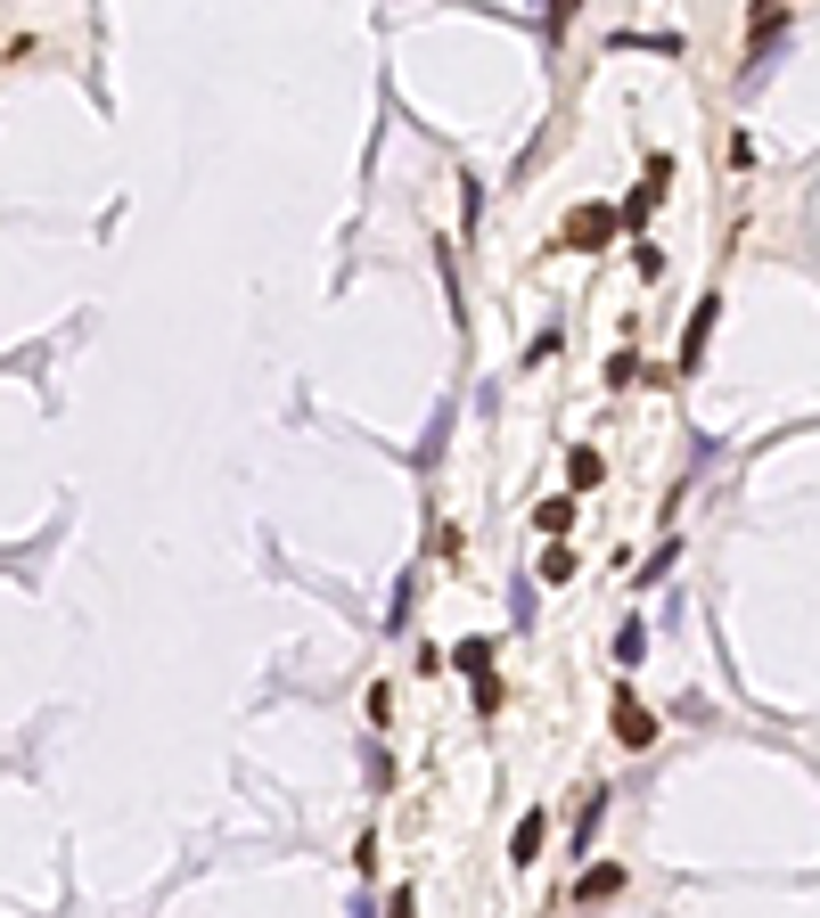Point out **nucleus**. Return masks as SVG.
Segmentation results:
<instances>
[{
  "instance_id": "f257e3e1",
  "label": "nucleus",
  "mask_w": 820,
  "mask_h": 918,
  "mask_svg": "<svg viewBox=\"0 0 820 918\" xmlns=\"http://www.w3.org/2000/svg\"><path fill=\"white\" fill-rule=\"evenodd\" d=\"M607 730H615V747H656V714H649V705H640V698H624V689H615V714H607Z\"/></svg>"
},
{
  "instance_id": "f03ea898",
  "label": "nucleus",
  "mask_w": 820,
  "mask_h": 918,
  "mask_svg": "<svg viewBox=\"0 0 820 918\" xmlns=\"http://www.w3.org/2000/svg\"><path fill=\"white\" fill-rule=\"evenodd\" d=\"M451 664L476 680V705L492 714V705H501V680H492V640H460V656H451Z\"/></svg>"
},
{
  "instance_id": "7ed1b4c3",
  "label": "nucleus",
  "mask_w": 820,
  "mask_h": 918,
  "mask_svg": "<svg viewBox=\"0 0 820 918\" xmlns=\"http://www.w3.org/2000/svg\"><path fill=\"white\" fill-rule=\"evenodd\" d=\"M607 239H615V205H575V214H566V246L591 255V246H607Z\"/></svg>"
},
{
  "instance_id": "20e7f679",
  "label": "nucleus",
  "mask_w": 820,
  "mask_h": 918,
  "mask_svg": "<svg viewBox=\"0 0 820 918\" xmlns=\"http://www.w3.org/2000/svg\"><path fill=\"white\" fill-rule=\"evenodd\" d=\"M649 214H656V181H640L632 197L615 205V230H649Z\"/></svg>"
},
{
  "instance_id": "39448f33",
  "label": "nucleus",
  "mask_w": 820,
  "mask_h": 918,
  "mask_svg": "<svg viewBox=\"0 0 820 918\" xmlns=\"http://www.w3.org/2000/svg\"><path fill=\"white\" fill-rule=\"evenodd\" d=\"M541 837H550V812H525V820H517V837H509V853H517V862H534V853H541Z\"/></svg>"
},
{
  "instance_id": "423d86ee",
  "label": "nucleus",
  "mask_w": 820,
  "mask_h": 918,
  "mask_svg": "<svg viewBox=\"0 0 820 918\" xmlns=\"http://www.w3.org/2000/svg\"><path fill=\"white\" fill-rule=\"evenodd\" d=\"M714 313H722V304H697V320H690V336H681V369H697V353H706V329H714Z\"/></svg>"
},
{
  "instance_id": "0eeeda50",
  "label": "nucleus",
  "mask_w": 820,
  "mask_h": 918,
  "mask_svg": "<svg viewBox=\"0 0 820 918\" xmlns=\"http://www.w3.org/2000/svg\"><path fill=\"white\" fill-rule=\"evenodd\" d=\"M615 894H624V869H615V862H607V869H591V878L575 885V902H615Z\"/></svg>"
},
{
  "instance_id": "6e6552de",
  "label": "nucleus",
  "mask_w": 820,
  "mask_h": 918,
  "mask_svg": "<svg viewBox=\"0 0 820 918\" xmlns=\"http://www.w3.org/2000/svg\"><path fill=\"white\" fill-rule=\"evenodd\" d=\"M566 476H575V493H591V484L607 476V459H599V451H575V459H566Z\"/></svg>"
},
{
  "instance_id": "1a4fd4ad",
  "label": "nucleus",
  "mask_w": 820,
  "mask_h": 918,
  "mask_svg": "<svg viewBox=\"0 0 820 918\" xmlns=\"http://www.w3.org/2000/svg\"><path fill=\"white\" fill-rule=\"evenodd\" d=\"M534 525H541V533H550V541H559V533H566V525H575V500H541V517H534Z\"/></svg>"
},
{
  "instance_id": "9d476101",
  "label": "nucleus",
  "mask_w": 820,
  "mask_h": 918,
  "mask_svg": "<svg viewBox=\"0 0 820 918\" xmlns=\"http://www.w3.org/2000/svg\"><path fill=\"white\" fill-rule=\"evenodd\" d=\"M541 574H550V583H566V574H575V550H566V541H550V550H541Z\"/></svg>"
}]
</instances>
